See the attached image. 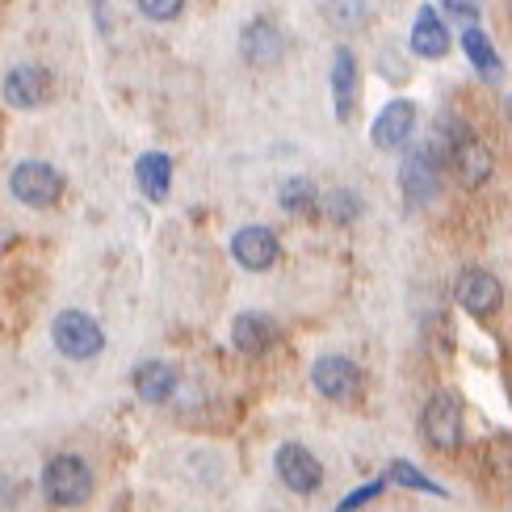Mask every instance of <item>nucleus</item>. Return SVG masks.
Returning a JSON list of instances; mask_svg holds the SVG:
<instances>
[{"label": "nucleus", "mask_w": 512, "mask_h": 512, "mask_svg": "<svg viewBox=\"0 0 512 512\" xmlns=\"http://www.w3.org/2000/svg\"><path fill=\"white\" fill-rule=\"evenodd\" d=\"M42 496H47L55 508H76L93 496V471L89 462L76 454H59L47 462L42 471Z\"/></svg>", "instance_id": "obj_1"}, {"label": "nucleus", "mask_w": 512, "mask_h": 512, "mask_svg": "<svg viewBox=\"0 0 512 512\" xmlns=\"http://www.w3.org/2000/svg\"><path fill=\"white\" fill-rule=\"evenodd\" d=\"M420 433L433 450H458L462 433H466V416H462V403L450 391H437L420 412Z\"/></svg>", "instance_id": "obj_2"}, {"label": "nucleus", "mask_w": 512, "mask_h": 512, "mask_svg": "<svg viewBox=\"0 0 512 512\" xmlns=\"http://www.w3.org/2000/svg\"><path fill=\"white\" fill-rule=\"evenodd\" d=\"M55 349L63 357H72V361H89L105 349V336H101V324L97 319H89L84 311H63L55 319Z\"/></svg>", "instance_id": "obj_3"}, {"label": "nucleus", "mask_w": 512, "mask_h": 512, "mask_svg": "<svg viewBox=\"0 0 512 512\" xmlns=\"http://www.w3.org/2000/svg\"><path fill=\"white\" fill-rule=\"evenodd\" d=\"M311 382H315V391L324 395V399H332V403H357L361 399V387H366V378H361L357 361L336 357V353L315 361Z\"/></svg>", "instance_id": "obj_4"}, {"label": "nucleus", "mask_w": 512, "mask_h": 512, "mask_svg": "<svg viewBox=\"0 0 512 512\" xmlns=\"http://www.w3.org/2000/svg\"><path fill=\"white\" fill-rule=\"evenodd\" d=\"M9 189H13V198H17V202H26V206H55L59 194H63V177L55 173L51 164L26 160V164H17V168H13Z\"/></svg>", "instance_id": "obj_5"}, {"label": "nucleus", "mask_w": 512, "mask_h": 512, "mask_svg": "<svg viewBox=\"0 0 512 512\" xmlns=\"http://www.w3.org/2000/svg\"><path fill=\"white\" fill-rule=\"evenodd\" d=\"M273 466H277V479L298 496H311L315 487L324 483V466H319V458L307 450V445H282Z\"/></svg>", "instance_id": "obj_6"}, {"label": "nucleus", "mask_w": 512, "mask_h": 512, "mask_svg": "<svg viewBox=\"0 0 512 512\" xmlns=\"http://www.w3.org/2000/svg\"><path fill=\"white\" fill-rule=\"evenodd\" d=\"M399 189L412 206L433 202V194H437V152H433V143L408 152V160H403V168H399Z\"/></svg>", "instance_id": "obj_7"}, {"label": "nucleus", "mask_w": 512, "mask_h": 512, "mask_svg": "<svg viewBox=\"0 0 512 512\" xmlns=\"http://www.w3.org/2000/svg\"><path fill=\"white\" fill-rule=\"evenodd\" d=\"M500 298H504L500 277H492L487 269H466V273L458 277V286H454V303H458L466 315H475V319L492 315V311L500 307Z\"/></svg>", "instance_id": "obj_8"}, {"label": "nucleus", "mask_w": 512, "mask_h": 512, "mask_svg": "<svg viewBox=\"0 0 512 512\" xmlns=\"http://www.w3.org/2000/svg\"><path fill=\"white\" fill-rule=\"evenodd\" d=\"M412 131H416V105L408 97H399L374 118L370 139H374L378 152H399V147L412 139Z\"/></svg>", "instance_id": "obj_9"}, {"label": "nucleus", "mask_w": 512, "mask_h": 512, "mask_svg": "<svg viewBox=\"0 0 512 512\" xmlns=\"http://www.w3.org/2000/svg\"><path fill=\"white\" fill-rule=\"evenodd\" d=\"M450 164H454V173H458V181H462L466 189L487 185V181H492V173H496L492 147L479 143V139H471V135H462V139L450 147Z\"/></svg>", "instance_id": "obj_10"}, {"label": "nucleus", "mask_w": 512, "mask_h": 512, "mask_svg": "<svg viewBox=\"0 0 512 512\" xmlns=\"http://www.w3.org/2000/svg\"><path fill=\"white\" fill-rule=\"evenodd\" d=\"M51 97V76L47 68H38V63H17V68L5 76V101L17 105V110H34Z\"/></svg>", "instance_id": "obj_11"}, {"label": "nucleus", "mask_w": 512, "mask_h": 512, "mask_svg": "<svg viewBox=\"0 0 512 512\" xmlns=\"http://www.w3.org/2000/svg\"><path fill=\"white\" fill-rule=\"evenodd\" d=\"M231 256L248 269V273H265L277 261V236L269 227H240L231 240Z\"/></svg>", "instance_id": "obj_12"}, {"label": "nucleus", "mask_w": 512, "mask_h": 512, "mask_svg": "<svg viewBox=\"0 0 512 512\" xmlns=\"http://www.w3.org/2000/svg\"><path fill=\"white\" fill-rule=\"evenodd\" d=\"M412 51L420 59H441L450 51V26H445V17L433 5H424L412 21Z\"/></svg>", "instance_id": "obj_13"}, {"label": "nucleus", "mask_w": 512, "mask_h": 512, "mask_svg": "<svg viewBox=\"0 0 512 512\" xmlns=\"http://www.w3.org/2000/svg\"><path fill=\"white\" fill-rule=\"evenodd\" d=\"M240 51H244V59L252 63V68H273L286 51L282 30H277L273 21H252V26L244 30V38H240Z\"/></svg>", "instance_id": "obj_14"}, {"label": "nucleus", "mask_w": 512, "mask_h": 512, "mask_svg": "<svg viewBox=\"0 0 512 512\" xmlns=\"http://www.w3.org/2000/svg\"><path fill=\"white\" fill-rule=\"evenodd\" d=\"M273 340H277V324H273V319L256 315V311H244V315L231 319V345H236L240 353L261 357L273 345Z\"/></svg>", "instance_id": "obj_15"}, {"label": "nucleus", "mask_w": 512, "mask_h": 512, "mask_svg": "<svg viewBox=\"0 0 512 512\" xmlns=\"http://www.w3.org/2000/svg\"><path fill=\"white\" fill-rule=\"evenodd\" d=\"M332 101H336V118L349 122L353 101H357V59L349 47H336L332 55Z\"/></svg>", "instance_id": "obj_16"}, {"label": "nucleus", "mask_w": 512, "mask_h": 512, "mask_svg": "<svg viewBox=\"0 0 512 512\" xmlns=\"http://www.w3.org/2000/svg\"><path fill=\"white\" fill-rule=\"evenodd\" d=\"M135 181L147 194V202H164L168 189H173V160H168L164 152H143L135 160Z\"/></svg>", "instance_id": "obj_17"}, {"label": "nucleus", "mask_w": 512, "mask_h": 512, "mask_svg": "<svg viewBox=\"0 0 512 512\" xmlns=\"http://www.w3.org/2000/svg\"><path fill=\"white\" fill-rule=\"evenodd\" d=\"M462 51H466V63H471V68H475L487 84H496V80L504 76L500 55H496V47H492V38L479 30V21H471V26L462 30Z\"/></svg>", "instance_id": "obj_18"}, {"label": "nucleus", "mask_w": 512, "mask_h": 512, "mask_svg": "<svg viewBox=\"0 0 512 512\" xmlns=\"http://www.w3.org/2000/svg\"><path fill=\"white\" fill-rule=\"evenodd\" d=\"M135 391L143 403H168L177 391V370L164 366V361H143L135 374Z\"/></svg>", "instance_id": "obj_19"}, {"label": "nucleus", "mask_w": 512, "mask_h": 512, "mask_svg": "<svg viewBox=\"0 0 512 512\" xmlns=\"http://www.w3.org/2000/svg\"><path fill=\"white\" fill-rule=\"evenodd\" d=\"M324 13L332 17V26H340V30H357V26H366L370 5H366V0H328Z\"/></svg>", "instance_id": "obj_20"}, {"label": "nucleus", "mask_w": 512, "mask_h": 512, "mask_svg": "<svg viewBox=\"0 0 512 512\" xmlns=\"http://www.w3.org/2000/svg\"><path fill=\"white\" fill-rule=\"evenodd\" d=\"M324 215L332 223H353L361 215V198L353 194V189H332V194L324 198Z\"/></svg>", "instance_id": "obj_21"}, {"label": "nucleus", "mask_w": 512, "mask_h": 512, "mask_svg": "<svg viewBox=\"0 0 512 512\" xmlns=\"http://www.w3.org/2000/svg\"><path fill=\"white\" fill-rule=\"evenodd\" d=\"M311 202H315V185L307 177H290L282 185V210L286 215H303V210H311Z\"/></svg>", "instance_id": "obj_22"}, {"label": "nucleus", "mask_w": 512, "mask_h": 512, "mask_svg": "<svg viewBox=\"0 0 512 512\" xmlns=\"http://www.w3.org/2000/svg\"><path fill=\"white\" fill-rule=\"evenodd\" d=\"M391 479L399 483V487H412V492H429V496H445V487L441 483H433L429 475H420L412 462H395L391 466Z\"/></svg>", "instance_id": "obj_23"}, {"label": "nucleus", "mask_w": 512, "mask_h": 512, "mask_svg": "<svg viewBox=\"0 0 512 512\" xmlns=\"http://www.w3.org/2000/svg\"><path fill=\"white\" fill-rule=\"evenodd\" d=\"M483 458H487V471H496L500 479H512V437H508V433H500V437L487 441Z\"/></svg>", "instance_id": "obj_24"}, {"label": "nucleus", "mask_w": 512, "mask_h": 512, "mask_svg": "<svg viewBox=\"0 0 512 512\" xmlns=\"http://www.w3.org/2000/svg\"><path fill=\"white\" fill-rule=\"evenodd\" d=\"M135 5H139L143 17H152V21H173V17H181L185 0H135Z\"/></svg>", "instance_id": "obj_25"}, {"label": "nucleus", "mask_w": 512, "mask_h": 512, "mask_svg": "<svg viewBox=\"0 0 512 512\" xmlns=\"http://www.w3.org/2000/svg\"><path fill=\"white\" fill-rule=\"evenodd\" d=\"M378 492H382V483L374 479V483H366V487H357V492H349L345 500H340V504H336V512H353V508H361V504H366V500H374Z\"/></svg>", "instance_id": "obj_26"}, {"label": "nucleus", "mask_w": 512, "mask_h": 512, "mask_svg": "<svg viewBox=\"0 0 512 512\" xmlns=\"http://www.w3.org/2000/svg\"><path fill=\"white\" fill-rule=\"evenodd\" d=\"M445 5V13H454V17H462L466 26H471V21L479 17V9H475V0H441Z\"/></svg>", "instance_id": "obj_27"}]
</instances>
